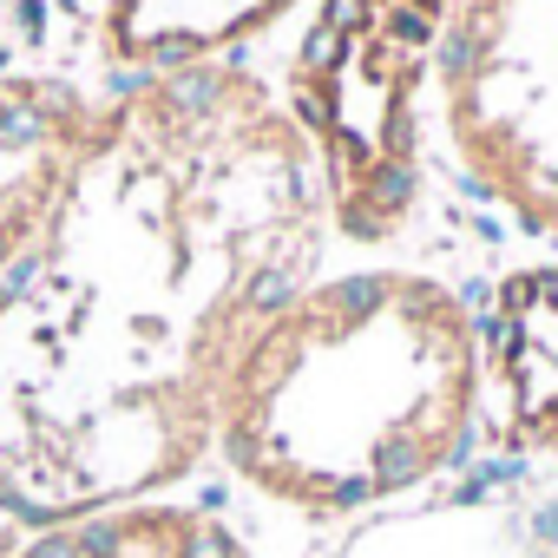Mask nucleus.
<instances>
[{
	"label": "nucleus",
	"mask_w": 558,
	"mask_h": 558,
	"mask_svg": "<svg viewBox=\"0 0 558 558\" xmlns=\"http://www.w3.org/2000/svg\"><path fill=\"white\" fill-rule=\"evenodd\" d=\"M14 558H250L230 525L197 506H112L93 519H66Z\"/></svg>",
	"instance_id": "nucleus-6"
},
{
	"label": "nucleus",
	"mask_w": 558,
	"mask_h": 558,
	"mask_svg": "<svg viewBox=\"0 0 558 558\" xmlns=\"http://www.w3.org/2000/svg\"><path fill=\"white\" fill-rule=\"evenodd\" d=\"M480 401L473 316L408 269L296 290L243 349L217 440L230 466L303 512H349L440 473Z\"/></svg>",
	"instance_id": "nucleus-2"
},
{
	"label": "nucleus",
	"mask_w": 558,
	"mask_h": 558,
	"mask_svg": "<svg viewBox=\"0 0 558 558\" xmlns=\"http://www.w3.org/2000/svg\"><path fill=\"white\" fill-rule=\"evenodd\" d=\"M106 125L112 106H93L73 86L0 73V269L40 243Z\"/></svg>",
	"instance_id": "nucleus-4"
},
{
	"label": "nucleus",
	"mask_w": 558,
	"mask_h": 558,
	"mask_svg": "<svg viewBox=\"0 0 558 558\" xmlns=\"http://www.w3.org/2000/svg\"><path fill=\"white\" fill-rule=\"evenodd\" d=\"M0 558H14V532H8V512H0Z\"/></svg>",
	"instance_id": "nucleus-8"
},
{
	"label": "nucleus",
	"mask_w": 558,
	"mask_h": 558,
	"mask_svg": "<svg viewBox=\"0 0 558 558\" xmlns=\"http://www.w3.org/2000/svg\"><path fill=\"white\" fill-rule=\"evenodd\" d=\"M493 434L506 447H558V269L512 276L499 290L486 349Z\"/></svg>",
	"instance_id": "nucleus-5"
},
{
	"label": "nucleus",
	"mask_w": 558,
	"mask_h": 558,
	"mask_svg": "<svg viewBox=\"0 0 558 558\" xmlns=\"http://www.w3.org/2000/svg\"><path fill=\"white\" fill-rule=\"evenodd\" d=\"M283 0H119L112 8V47L119 60H191L204 47H223L230 34L269 21Z\"/></svg>",
	"instance_id": "nucleus-7"
},
{
	"label": "nucleus",
	"mask_w": 558,
	"mask_h": 558,
	"mask_svg": "<svg viewBox=\"0 0 558 558\" xmlns=\"http://www.w3.org/2000/svg\"><path fill=\"white\" fill-rule=\"evenodd\" d=\"M316 250V151L250 73L184 66L112 106L0 276V512L66 525L184 480Z\"/></svg>",
	"instance_id": "nucleus-1"
},
{
	"label": "nucleus",
	"mask_w": 558,
	"mask_h": 558,
	"mask_svg": "<svg viewBox=\"0 0 558 558\" xmlns=\"http://www.w3.org/2000/svg\"><path fill=\"white\" fill-rule=\"evenodd\" d=\"M453 0H323L296 60V125L349 236H388L414 197V86Z\"/></svg>",
	"instance_id": "nucleus-3"
}]
</instances>
